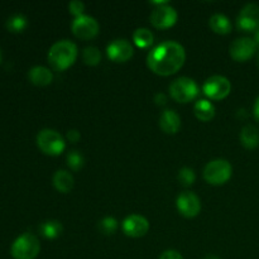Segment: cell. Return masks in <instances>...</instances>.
Instances as JSON below:
<instances>
[{
	"mask_svg": "<svg viewBox=\"0 0 259 259\" xmlns=\"http://www.w3.org/2000/svg\"><path fill=\"white\" fill-rule=\"evenodd\" d=\"M186 60L185 48L180 43L167 40L151 51L147 56V66L159 76H171L184 66Z\"/></svg>",
	"mask_w": 259,
	"mask_h": 259,
	"instance_id": "6da1fadb",
	"label": "cell"
},
{
	"mask_svg": "<svg viewBox=\"0 0 259 259\" xmlns=\"http://www.w3.org/2000/svg\"><path fill=\"white\" fill-rule=\"evenodd\" d=\"M77 46L67 39L60 40L50 48L48 62L56 71H65L75 63L77 58Z\"/></svg>",
	"mask_w": 259,
	"mask_h": 259,
	"instance_id": "7a4b0ae2",
	"label": "cell"
},
{
	"mask_svg": "<svg viewBox=\"0 0 259 259\" xmlns=\"http://www.w3.org/2000/svg\"><path fill=\"white\" fill-rule=\"evenodd\" d=\"M39 252V240L30 233H24L18 237L10 248V253L14 259H35Z\"/></svg>",
	"mask_w": 259,
	"mask_h": 259,
	"instance_id": "3957f363",
	"label": "cell"
},
{
	"mask_svg": "<svg viewBox=\"0 0 259 259\" xmlns=\"http://www.w3.org/2000/svg\"><path fill=\"white\" fill-rule=\"evenodd\" d=\"M37 146L47 156H60L66 148V142L58 132L43 129L37 136Z\"/></svg>",
	"mask_w": 259,
	"mask_h": 259,
	"instance_id": "277c9868",
	"label": "cell"
},
{
	"mask_svg": "<svg viewBox=\"0 0 259 259\" xmlns=\"http://www.w3.org/2000/svg\"><path fill=\"white\" fill-rule=\"evenodd\" d=\"M233 175V167L227 159H214L209 162L204 169V179L207 184L215 185H224L230 180Z\"/></svg>",
	"mask_w": 259,
	"mask_h": 259,
	"instance_id": "5b68a950",
	"label": "cell"
},
{
	"mask_svg": "<svg viewBox=\"0 0 259 259\" xmlns=\"http://www.w3.org/2000/svg\"><path fill=\"white\" fill-rule=\"evenodd\" d=\"M200 90L197 83L190 77H180L169 85V94L177 103L186 104L196 99Z\"/></svg>",
	"mask_w": 259,
	"mask_h": 259,
	"instance_id": "8992f818",
	"label": "cell"
},
{
	"mask_svg": "<svg viewBox=\"0 0 259 259\" xmlns=\"http://www.w3.org/2000/svg\"><path fill=\"white\" fill-rule=\"evenodd\" d=\"M232 91V83L224 76H211L202 85V93L211 100H223Z\"/></svg>",
	"mask_w": 259,
	"mask_h": 259,
	"instance_id": "52a82bcc",
	"label": "cell"
},
{
	"mask_svg": "<svg viewBox=\"0 0 259 259\" xmlns=\"http://www.w3.org/2000/svg\"><path fill=\"white\" fill-rule=\"evenodd\" d=\"M71 29L78 39L89 40L98 35L99 23L95 18L90 17V15H81V17L73 19Z\"/></svg>",
	"mask_w": 259,
	"mask_h": 259,
	"instance_id": "ba28073f",
	"label": "cell"
},
{
	"mask_svg": "<svg viewBox=\"0 0 259 259\" xmlns=\"http://www.w3.org/2000/svg\"><path fill=\"white\" fill-rule=\"evenodd\" d=\"M177 18H179V15H177L175 8L164 3V4L154 8L149 19H151L152 25L157 29H168L176 24Z\"/></svg>",
	"mask_w": 259,
	"mask_h": 259,
	"instance_id": "9c48e42d",
	"label": "cell"
},
{
	"mask_svg": "<svg viewBox=\"0 0 259 259\" xmlns=\"http://www.w3.org/2000/svg\"><path fill=\"white\" fill-rule=\"evenodd\" d=\"M237 25L243 32H257L259 29V7L257 4H247L237 18Z\"/></svg>",
	"mask_w": 259,
	"mask_h": 259,
	"instance_id": "30bf717a",
	"label": "cell"
},
{
	"mask_svg": "<svg viewBox=\"0 0 259 259\" xmlns=\"http://www.w3.org/2000/svg\"><path fill=\"white\" fill-rule=\"evenodd\" d=\"M257 45H255L254 39L248 37L238 38L234 42L230 45L229 52L233 60L238 61V62H245L249 58L254 56L255 51H257Z\"/></svg>",
	"mask_w": 259,
	"mask_h": 259,
	"instance_id": "8fae6325",
	"label": "cell"
},
{
	"mask_svg": "<svg viewBox=\"0 0 259 259\" xmlns=\"http://www.w3.org/2000/svg\"><path fill=\"white\" fill-rule=\"evenodd\" d=\"M177 209L185 218H195L201 211L200 199L191 191H184L177 197Z\"/></svg>",
	"mask_w": 259,
	"mask_h": 259,
	"instance_id": "7c38bea8",
	"label": "cell"
},
{
	"mask_svg": "<svg viewBox=\"0 0 259 259\" xmlns=\"http://www.w3.org/2000/svg\"><path fill=\"white\" fill-rule=\"evenodd\" d=\"M121 229H123L124 234L126 237L131 238H141L148 233L149 230V223L142 215H129L128 218H125L121 224Z\"/></svg>",
	"mask_w": 259,
	"mask_h": 259,
	"instance_id": "4fadbf2b",
	"label": "cell"
},
{
	"mask_svg": "<svg viewBox=\"0 0 259 259\" xmlns=\"http://www.w3.org/2000/svg\"><path fill=\"white\" fill-rule=\"evenodd\" d=\"M106 55L113 62L123 63L133 57V47L126 39H115L106 47Z\"/></svg>",
	"mask_w": 259,
	"mask_h": 259,
	"instance_id": "5bb4252c",
	"label": "cell"
},
{
	"mask_svg": "<svg viewBox=\"0 0 259 259\" xmlns=\"http://www.w3.org/2000/svg\"><path fill=\"white\" fill-rule=\"evenodd\" d=\"M159 126L167 134H176L181 128V118L175 110L167 109L161 114Z\"/></svg>",
	"mask_w": 259,
	"mask_h": 259,
	"instance_id": "9a60e30c",
	"label": "cell"
},
{
	"mask_svg": "<svg viewBox=\"0 0 259 259\" xmlns=\"http://www.w3.org/2000/svg\"><path fill=\"white\" fill-rule=\"evenodd\" d=\"M28 78L35 86H47L53 81L52 71L43 66H35L28 72Z\"/></svg>",
	"mask_w": 259,
	"mask_h": 259,
	"instance_id": "2e32d148",
	"label": "cell"
},
{
	"mask_svg": "<svg viewBox=\"0 0 259 259\" xmlns=\"http://www.w3.org/2000/svg\"><path fill=\"white\" fill-rule=\"evenodd\" d=\"M73 185H75L73 176L65 169H60L53 176V186L58 192L68 194L73 189Z\"/></svg>",
	"mask_w": 259,
	"mask_h": 259,
	"instance_id": "e0dca14e",
	"label": "cell"
},
{
	"mask_svg": "<svg viewBox=\"0 0 259 259\" xmlns=\"http://www.w3.org/2000/svg\"><path fill=\"white\" fill-rule=\"evenodd\" d=\"M194 113L199 120L210 121L215 116V106L206 99H201L195 104Z\"/></svg>",
	"mask_w": 259,
	"mask_h": 259,
	"instance_id": "ac0fdd59",
	"label": "cell"
},
{
	"mask_svg": "<svg viewBox=\"0 0 259 259\" xmlns=\"http://www.w3.org/2000/svg\"><path fill=\"white\" fill-rule=\"evenodd\" d=\"M240 142L248 149H254L259 146V131L254 125H247L240 132Z\"/></svg>",
	"mask_w": 259,
	"mask_h": 259,
	"instance_id": "d6986e66",
	"label": "cell"
},
{
	"mask_svg": "<svg viewBox=\"0 0 259 259\" xmlns=\"http://www.w3.org/2000/svg\"><path fill=\"white\" fill-rule=\"evenodd\" d=\"M39 232L46 239H56L63 232V227L58 220H46L39 225Z\"/></svg>",
	"mask_w": 259,
	"mask_h": 259,
	"instance_id": "ffe728a7",
	"label": "cell"
},
{
	"mask_svg": "<svg viewBox=\"0 0 259 259\" xmlns=\"http://www.w3.org/2000/svg\"><path fill=\"white\" fill-rule=\"evenodd\" d=\"M209 25L211 28L212 32L218 33V34H228L232 30V23H230L229 18L225 17L223 14H215L210 18Z\"/></svg>",
	"mask_w": 259,
	"mask_h": 259,
	"instance_id": "44dd1931",
	"label": "cell"
},
{
	"mask_svg": "<svg viewBox=\"0 0 259 259\" xmlns=\"http://www.w3.org/2000/svg\"><path fill=\"white\" fill-rule=\"evenodd\" d=\"M133 40L137 47L139 48H148L153 43V34L147 28H138L133 33Z\"/></svg>",
	"mask_w": 259,
	"mask_h": 259,
	"instance_id": "7402d4cb",
	"label": "cell"
},
{
	"mask_svg": "<svg viewBox=\"0 0 259 259\" xmlns=\"http://www.w3.org/2000/svg\"><path fill=\"white\" fill-rule=\"evenodd\" d=\"M7 28L12 33H20L27 28L28 20L23 14H14L7 20Z\"/></svg>",
	"mask_w": 259,
	"mask_h": 259,
	"instance_id": "603a6c76",
	"label": "cell"
},
{
	"mask_svg": "<svg viewBox=\"0 0 259 259\" xmlns=\"http://www.w3.org/2000/svg\"><path fill=\"white\" fill-rule=\"evenodd\" d=\"M82 61L88 66L99 65V63H100V61H101V53H100V51H99V48L94 47V46H90V47L83 48Z\"/></svg>",
	"mask_w": 259,
	"mask_h": 259,
	"instance_id": "cb8c5ba5",
	"label": "cell"
},
{
	"mask_svg": "<svg viewBox=\"0 0 259 259\" xmlns=\"http://www.w3.org/2000/svg\"><path fill=\"white\" fill-rule=\"evenodd\" d=\"M66 161H67V166L75 172L80 171L83 167V164H85V158H83L82 153H80L78 151L68 152Z\"/></svg>",
	"mask_w": 259,
	"mask_h": 259,
	"instance_id": "d4e9b609",
	"label": "cell"
},
{
	"mask_svg": "<svg viewBox=\"0 0 259 259\" xmlns=\"http://www.w3.org/2000/svg\"><path fill=\"white\" fill-rule=\"evenodd\" d=\"M118 229V222L116 219L111 217L104 218L101 222H99V230L103 233L104 235H111L116 232Z\"/></svg>",
	"mask_w": 259,
	"mask_h": 259,
	"instance_id": "484cf974",
	"label": "cell"
},
{
	"mask_svg": "<svg viewBox=\"0 0 259 259\" xmlns=\"http://www.w3.org/2000/svg\"><path fill=\"white\" fill-rule=\"evenodd\" d=\"M195 180H196V175H195L194 169L189 168V167H184L179 171V181L182 186L189 187L194 185Z\"/></svg>",
	"mask_w": 259,
	"mask_h": 259,
	"instance_id": "4316f807",
	"label": "cell"
},
{
	"mask_svg": "<svg viewBox=\"0 0 259 259\" xmlns=\"http://www.w3.org/2000/svg\"><path fill=\"white\" fill-rule=\"evenodd\" d=\"M68 10L72 15H75V18L81 17L82 12L85 10V4L82 2H78V0H73L68 4Z\"/></svg>",
	"mask_w": 259,
	"mask_h": 259,
	"instance_id": "83f0119b",
	"label": "cell"
},
{
	"mask_svg": "<svg viewBox=\"0 0 259 259\" xmlns=\"http://www.w3.org/2000/svg\"><path fill=\"white\" fill-rule=\"evenodd\" d=\"M159 259H184V258H182L181 253H179L177 250L168 249V250H164V252L162 253Z\"/></svg>",
	"mask_w": 259,
	"mask_h": 259,
	"instance_id": "f1b7e54d",
	"label": "cell"
},
{
	"mask_svg": "<svg viewBox=\"0 0 259 259\" xmlns=\"http://www.w3.org/2000/svg\"><path fill=\"white\" fill-rule=\"evenodd\" d=\"M81 138L80 132L76 131V129H71V131L67 132V139L71 142V143H77Z\"/></svg>",
	"mask_w": 259,
	"mask_h": 259,
	"instance_id": "f546056e",
	"label": "cell"
},
{
	"mask_svg": "<svg viewBox=\"0 0 259 259\" xmlns=\"http://www.w3.org/2000/svg\"><path fill=\"white\" fill-rule=\"evenodd\" d=\"M154 101H156L157 105L163 106L164 104L167 103V98H166V95H164V94L159 93V94H157L156 96H154Z\"/></svg>",
	"mask_w": 259,
	"mask_h": 259,
	"instance_id": "4dcf8cb0",
	"label": "cell"
},
{
	"mask_svg": "<svg viewBox=\"0 0 259 259\" xmlns=\"http://www.w3.org/2000/svg\"><path fill=\"white\" fill-rule=\"evenodd\" d=\"M253 114H254V118L255 120L259 121V96L255 99V103H254V108H253Z\"/></svg>",
	"mask_w": 259,
	"mask_h": 259,
	"instance_id": "1f68e13d",
	"label": "cell"
},
{
	"mask_svg": "<svg viewBox=\"0 0 259 259\" xmlns=\"http://www.w3.org/2000/svg\"><path fill=\"white\" fill-rule=\"evenodd\" d=\"M254 42L257 45V47L259 48V29L255 32V37H254Z\"/></svg>",
	"mask_w": 259,
	"mask_h": 259,
	"instance_id": "d6a6232c",
	"label": "cell"
},
{
	"mask_svg": "<svg viewBox=\"0 0 259 259\" xmlns=\"http://www.w3.org/2000/svg\"><path fill=\"white\" fill-rule=\"evenodd\" d=\"M204 259H220V258L217 257V255H214V254H209V255H206Z\"/></svg>",
	"mask_w": 259,
	"mask_h": 259,
	"instance_id": "836d02e7",
	"label": "cell"
},
{
	"mask_svg": "<svg viewBox=\"0 0 259 259\" xmlns=\"http://www.w3.org/2000/svg\"><path fill=\"white\" fill-rule=\"evenodd\" d=\"M3 60V53H2V50H0V62H2Z\"/></svg>",
	"mask_w": 259,
	"mask_h": 259,
	"instance_id": "e575fe53",
	"label": "cell"
},
{
	"mask_svg": "<svg viewBox=\"0 0 259 259\" xmlns=\"http://www.w3.org/2000/svg\"><path fill=\"white\" fill-rule=\"evenodd\" d=\"M258 67H259V58H258Z\"/></svg>",
	"mask_w": 259,
	"mask_h": 259,
	"instance_id": "d590c367",
	"label": "cell"
}]
</instances>
